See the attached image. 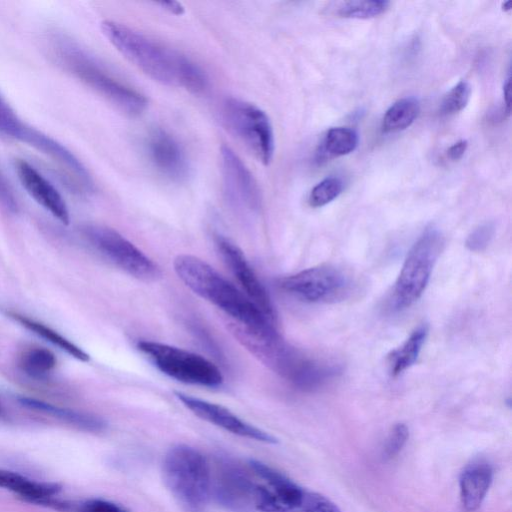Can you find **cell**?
I'll list each match as a JSON object with an SVG mask.
<instances>
[{
  "instance_id": "1",
  "label": "cell",
  "mask_w": 512,
  "mask_h": 512,
  "mask_svg": "<svg viewBox=\"0 0 512 512\" xmlns=\"http://www.w3.org/2000/svg\"><path fill=\"white\" fill-rule=\"evenodd\" d=\"M100 27L103 35L123 57L153 80L180 86L192 93H200L206 88L204 72L186 56L124 24L105 20Z\"/></svg>"
},
{
  "instance_id": "2",
  "label": "cell",
  "mask_w": 512,
  "mask_h": 512,
  "mask_svg": "<svg viewBox=\"0 0 512 512\" xmlns=\"http://www.w3.org/2000/svg\"><path fill=\"white\" fill-rule=\"evenodd\" d=\"M227 327L255 358L302 391H315L340 374L335 363L315 359L285 342L277 331H263L236 321Z\"/></svg>"
},
{
  "instance_id": "3",
  "label": "cell",
  "mask_w": 512,
  "mask_h": 512,
  "mask_svg": "<svg viewBox=\"0 0 512 512\" xmlns=\"http://www.w3.org/2000/svg\"><path fill=\"white\" fill-rule=\"evenodd\" d=\"M173 265L176 274L188 288L220 308L234 321L263 331H277L275 322L202 259L181 254L174 259Z\"/></svg>"
},
{
  "instance_id": "4",
  "label": "cell",
  "mask_w": 512,
  "mask_h": 512,
  "mask_svg": "<svg viewBox=\"0 0 512 512\" xmlns=\"http://www.w3.org/2000/svg\"><path fill=\"white\" fill-rule=\"evenodd\" d=\"M164 482L190 512H201L211 493V472L206 458L188 445L173 446L162 464Z\"/></svg>"
},
{
  "instance_id": "5",
  "label": "cell",
  "mask_w": 512,
  "mask_h": 512,
  "mask_svg": "<svg viewBox=\"0 0 512 512\" xmlns=\"http://www.w3.org/2000/svg\"><path fill=\"white\" fill-rule=\"evenodd\" d=\"M444 245L442 234L427 227L407 253L395 282L390 303L394 311L414 304L424 293Z\"/></svg>"
},
{
  "instance_id": "6",
  "label": "cell",
  "mask_w": 512,
  "mask_h": 512,
  "mask_svg": "<svg viewBox=\"0 0 512 512\" xmlns=\"http://www.w3.org/2000/svg\"><path fill=\"white\" fill-rule=\"evenodd\" d=\"M58 50L65 65L75 75L121 111L133 116L145 109L147 100L142 94L112 77L79 47L69 41H61Z\"/></svg>"
},
{
  "instance_id": "7",
  "label": "cell",
  "mask_w": 512,
  "mask_h": 512,
  "mask_svg": "<svg viewBox=\"0 0 512 512\" xmlns=\"http://www.w3.org/2000/svg\"><path fill=\"white\" fill-rule=\"evenodd\" d=\"M137 348L162 373L180 382L205 387L223 383L219 368L199 354L155 341H139Z\"/></svg>"
},
{
  "instance_id": "8",
  "label": "cell",
  "mask_w": 512,
  "mask_h": 512,
  "mask_svg": "<svg viewBox=\"0 0 512 512\" xmlns=\"http://www.w3.org/2000/svg\"><path fill=\"white\" fill-rule=\"evenodd\" d=\"M222 119L228 130L262 164L274 155V133L267 114L256 105L231 98L222 107Z\"/></svg>"
},
{
  "instance_id": "9",
  "label": "cell",
  "mask_w": 512,
  "mask_h": 512,
  "mask_svg": "<svg viewBox=\"0 0 512 512\" xmlns=\"http://www.w3.org/2000/svg\"><path fill=\"white\" fill-rule=\"evenodd\" d=\"M279 287L294 298L307 303H330L342 300L350 291L349 278L338 268L320 265L283 277Z\"/></svg>"
},
{
  "instance_id": "10",
  "label": "cell",
  "mask_w": 512,
  "mask_h": 512,
  "mask_svg": "<svg viewBox=\"0 0 512 512\" xmlns=\"http://www.w3.org/2000/svg\"><path fill=\"white\" fill-rule=\"evenodd\" d=\"M84 233L98 252L129 275L147 282L161 276L159 267L114 229L91 225L85 228Z\"/></svg>"
},
{
  "instance_id": "11",
  "label": "cell",
  "mask_w": 512,
  "mask_h": 512,
  "mask_svg": "<svg viewBox=\"0 0 512 512\" xmlns=\"http://www.w3.org/2000/svg\"><path fill=\"white\" fill-rule=\"evenodd\" d=\"M0 132L45 153L74 174L80 173L84 168L81 161L65 146L23 122L1 94Z\"/></svg>"
},
{
  "instance_id": "12",
  "label": "cell",
  "mask_w": 512,
  "mask_h": 512,
  "mask_svg": "<svg viewBox=\"0 0 512 512\" xmlns=\"http://www.w3.org/2000/svg\"><path fill=\"white\" fill-rule=\"evenodd\" d=\"M257 485L235 463L222 461L218 464L211 491L226 508L236 512H250L255 509Z\"/></svg>"
},
{
  "instance_id": "13",
  "label": "cell",
  "mask_w": 512,
  "mask_h": 512,
  "mask_svg": "<svg viewBox=\"0 0 512 512\" xmlns=\"http://www.w3.org/2000/svg\"><path fill=\"white\" fill-rule=\"evenodd\" d=\"M217 248L245 291V295L273 322L276 313L271 298L257 275L246 260L242 250L226 237L216 238Z\"/></svg>"
},
{
  "instance_id": "14",
  "label": "cell",
  "mask_w": 512,
  "mask_h": 512,
  "mask_svg": "<svg viewBox=\"0 0 512 512\" xmlns=\"http://www.w3.org/2000/svg\"><path fill=\"white\" fill-rule=\"evenodd\" d=\"M174 394L179 401L196 416L230 433L269 444L278 442L271 434L243 421L221 405L193 397L180 391H175Z\"/></svg>"
},
{
  "instance_id": "15",
  "label": "cell",
  "mask_w": 512,
  "mask_h": 512,
  "mask_svg": "<svg viewBox=\"0 0 512 512\" xmlns=\"http://www.w3.org/2000/svg\"><path fill=\"white\" fill-rule=\"evenodd\" d=\"M221 167L229 200L243 209L256 210L260 204L257 182L238 155L225 145L221 148Z\"/></svg>"
},
{
  "instance_id": "16",
  "label": "cell",
  "mask_w": 512,
  "mask_h": 512,
  "mask_svg": "<svg viewBox=\"0 0 512 512\" xmlns=\"http://www.w3.org/2000/svg\"><path fill=\"white\" fill-rule=\"evenodd\" d=\"M148 158L154 168L172 181H182L188 175L189 165L186 154L178 141L168 132L157 128L146 140Z\"/></svg>"
},
{
  "instance_id": "17",
  "label": "cell",
  "mask_w": 512,
  "mask_h": 512,
  "mask_svg": "<svg viewBox=\"0 0 512 512\" xmlns=\"http://www.w3.org/2000/svg\"><path fill=\"white\" fill-rule=\"evenodd\" d=\"M15 171L29 196L62 224L68 225L70 215L67 204L54 185L25 160L16 161Z\"/></svg>"
},
{
  "instance_id": "18",
  "label": "cell",
  "mask_w": 512,
  "mask_h": 512,
  "mask_svg": "<svg viewBox=\"0 0 512 512\" xmlns=\"http://www.w3.org/2000/svg\"><path fill=\"white\" fill-rule=\"evenodd\" d=\"M493 468L485 460L468 464L459 478L460 500L465 511L474 512L483 503L493 481Z\"/></svg>"
},
{
  "instance_id": "19",
  "label": "cell",
  "mask_w": 512,
  "mask_h": 512,
  "mask_svg": "<svg viewBox=\"0 0 512 512\" xmlns=\"http://www.w3.org/2000/svg\"><path fill=\"white\" fill-rule=\"evenodd\" d=\"M18 401L28 409L48 414L86 431H102L106 426L101 418L93 414L59 407L31 397L22 396L18 398Z\"/></svg>"
},
{
  "instance_id": "20",
  "label": "cell",
  "mask_w": 512,
  "mask_h": 512,
  "mask_svg": "<svg viewBox=\"0 0 512 512\" xmlns=\"http://www.w3.org/2000/svg\"><path fill=\"white\" fill-rule=\"evenodd\" d=\"M0 488L12 491L31 502H45L60 491L57 484L37 482L3 469H0Z\"/></svg>"
},
{
  "instance_id": "21",
  "label": "cell",
  "mask_w": 512,
  "mask_h": 512,
  "mask_svg": "<svg viewBox=\"0 0 512 512\" xmlns=\"http://www.w3.org/2000/svg\"><path fill=\"white\" fill-rule=\"evenodd\" d=\"M428 335V326L419 325L409 337L388 355V365L392 376H398L410 368L418 359Z\"/></svg>"
},
{
  "instance_id": "22",
  "label": "cell",
  "mask_w": 512,
  "mask_h": 512,
  "mask_svg": "<svg viewBox=\"0 0 512 512\" xmlns=\"http://www.w3.org/2000/svg\"><path fill=\"white\" fill-rule=\"evenodd\" d=\"M7 315L21 326L58 347L71 357L82 362H88L90 360L89 354L51 327L17 312L9 311Z\"/></svg>"
},
{
  "instance_id": "23",
  "label": "cell",
  "mask_w": 512,
  "mask_h": 512,
  "mask_svg": "<svg viewBox=\"0 0 512 512\" xmlns=\"http://www.w3.org/2000/svg\"><path fill=\"white\" fill-rule=\"evenodd\" d=\"M420 105L417 99L406 97L397 100L385 112L382 120V130L394 133L408 128L417 118Z\"/></svg>"
},
{
  "instance_id": "24",
  "label": "cell",
  "mask_w": 512,
  "mask_h": 512,
  "mask_svg": "<svg viewBox=\"0 0 512 512\" xmlns=\"http://www.w3.org/2000/svg\"><path fill=\"white\" fill-rule=\"evenodd\" d=\"M359 143L358 133L349 127H334L327 131L318 155L321 158L339 157L353 152Z\"/></svg>"
},
{
  "instance_id": "25",
  "label": "cell",
  "mask_w": 512,
  "mask_h": 512,
  "mask_svg": "<svg viewBox=\"0 0 512 512\" xmlns=\"http://www.w3.org/2000/svg\"><path fill=\"white\" fill-rule=\"evenodd\" d=\"M57 359L52 351L43 347H31L19 357V367L27 375L41 378L54 370Z\"/></svg>"
},
{
  "instance_id": "26",
  "label": "cell",
  "mask_w": 512,
  "mask_h": 512,
  "mask_svg": "<svg viewBox=\"0 0 512 512\" xmlns=\"http://www.w3.org/2000/svg\"><path fill=\"white\" fill-rule=\"evenodd\" d=\"M388 1L384 0H357L342 3L337 14L344 18L369 19L376 17L387 10Z\"/></svg>"
},
{
  "instance_id": "27",
  "label": "cell",
  "mask_w": 512,
  "mask_h": 512,
  "mask_svg": "<svg viewBox=\"0 0 512 512\" xmlns=\"http://www.w3.org/2000/svg\"><path fill=\"white\" fill-rule=\"evenodd\" d=\"M343 181L338 177H327L311 190L309 204L312 207H322L336 199L343 191Z\"/></svg>"
},
{
  "instance_id": "28",
  "label": "cell",
  "mask_w": 512,
  "mask_h": 512,
  "mask_svg": "<svg viewBox=\"0 0 512 512\" xmlns=\"http://www.w3.org/2000/svg\"><path fill=\"white\" fill-rule=\"evenodd\" d=\"M471 87L465 80L459 81L451 90L444 96L440 113L445 116L453 115L463 110L470 99Z\"/></svg>"
},
{
  "instance_id": "29",
  "label": "cell",
  "mask_w": 512,
  "mask_h": 512,
  "mask_svg": "<svg viewBox=\"0 0 512 512\" xmlns=\"http://www.w3.org/2000/svg\"><path fill=\"white\" fill-rule=\"evenodd\" d=\"M409 438V429L404 423L395 424L386 439L383 448V457L392 459L397 456L406 445Z\"/></svg>"
},
{
  "instance_id": "30",
  "label": "cell",
  "mask_w": 512,
  "mask_h": 512,
  "mask_svg": "<svg viewBox=\"0 0 512 512\" xmlns=\"http://www.w3.org/2000/svg\"><path fill=\"white\" fill-rule=\"evenodd\" d=\"M297 512H342L340 508L326 496L307 490Z\"/></svg>"
},
{
  "instance_id": "31",
  "label": "cell",
  "mask_w": 512,
  "mask_h": 512,
  "mask_svg": "<svg viewBox=\"0 0 512 512\" xmlns=\"http://www.w3.org/2000/svg\"><path fill=\"white\" fill-rule=\"evenodd\" d=\"M495 232L494 224L487 222L475 228L466 239V247L473 252L483 251L490 243Z\"/></svg>"
},
{
  "instance_id": "32",
  "label": "cell",
  "mask_w": 512,
  "mask_h": 512,
  "mask_svg": "<svg viewBox=\"0 0 512 512\" xmlns=\"http://www.w3.org/2000/svg\"><path fill=\"white\" fill-rule=\"evenodd\" d=\"M78 512H127L124 508L119 505L102 500V499H91L82 503L78 509Z\"/></svg>"
},
{
  "instance_id": "33",
  "label": "cell",
  "mask_w": 512,
  "mask_h": 512,
  "mask_svg": "<svg viewBox=\"0 0 512 512\" xmlns=\"http://www.w3.org/2000/svg\"><path fill=\"white\" fill-rule=\"evenodd\" d=\"M0 200L11 211L17 210V203L6 181L0 175Z\"/></svg>"
},
{
  "instance_id": "34",
  "label": "cell",
  "mask_w": 512,
  "mask_h": 512,
  "mask_svg": "<svg viewBox=\"0 0 512 512\" xmlns=\"http://www.w3.org/2000/svg\"><path fill=\"white\" fill-rule=\"evenodd\" d=\"M468 147V142L466 140H460L453 144L448 150L447 155L448 157L453 160L457 161L459 160L464 153L466 152Z\"/></svg>"
},
{
  "instance_id": "35",
  "label": "cell",
  "mask_w": 512,
  "mask_h": 512,
  "mask_svg": "<svg viewBox=\"0 0 512 512\" xmlns=\"http://www.w3.org/2000/svg\"><path fill=\"white\" fill-rule=\"evenodd\" d=\"M503 97L505 104V112L509 115L511 111V77L510 75L506 79L503 86Z\"/></svg>"
},
{
  "instance_id": "36",
  "label": "cell",
  "mask_w": 512,
  "mask_h": 512,
  "mask_svg": "<svg viewBox=\"0 0 512 512\" xmlns=\"http://www.w3.org/2000/svg\"><path fill=\"white\" fill-rule=\"evenodd\" d=\"M160 5L175 15H181L184 12L183 6L176 1H163Z\"/></svg>"
},
{
  "instance_id": "37",
  "label": "cell",
  "mask_w": 512,
  "mask_h": 512,
  "mask_svg": "<svg viewBox=\"0 0 512 512\" xmlns=\"http://www.w3.org/2000/svg\"><path fill=\"white\" fill-rule=\"evenodd\" d=\"M504 11H509L512 9V0H508L502 5Z\"/></svg>"
},
{
  "instance_id": "38",
  "label": "cell",
  "mask_w": 512,
  "mask_h": 512,
  "mask_svg": "<svg viewBox=\"0 0 512 512\" xmlns=\"http://www.w3.org/2000/svg\"><path fill=\"white\" fill-rule=\"evenodd\" d=\"M2 413V407H1V403H0V414Z\"/></svg>"
}]
</instances>
